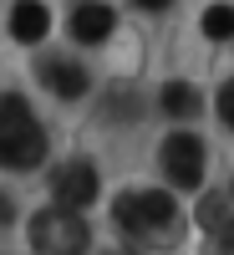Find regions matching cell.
<instances>
[{"label": "cell", "mask_w": 234, "mask_h": 255, "mask_svg": "<svg viewBox=\"0 0 234 255\" xmlns=\"http://www.w3.org/2000/svg\"><path fill=\"white\" fill-rule=\"evenodd\" d=\"M112 220H117L122 235H133L143 245H168L183 230V209L173 204V194H163V189H138V194H117Z\"/></svg>", "instance_id": "cell-1"}, {"label": "cell", "mask_w": 234, "mask_h": 255, "mask_svg": "<svg viewBox=\"0 0 234 255\" xmlns=\"http://www.w3.org/2000/svg\"><path fill=\"white\" fill-rule=\"evenodd\" d=\"M46 158V133L31 118L26 97L5 92L0 97V168H36Z\"/></svg>", "instance_id": "cell-2"}, {"label": "cell", "mask_w": 234, "mask_h": 255, "mask_svg": "<svg viewBox=\"0 0 234 255\" xmlns=\"http://www.w3.org/2000/svg\"><path fill=\"white\" fill-rule=\"evenodd\" d=\"M87 240H92V230H87V220L77 215V209H41V215L31 220V245H36V255H81L87 250Z\"/></svg>", "instance_id": "cell-3"}, {"label": "cell", "mask_w": 234, "mask_h": 255, "mask_svg": "<svg viewBox=\"0 0 234 255\" xmlns=\"http://www.w3.org/2000/svg\"><path fill=\"white\" fill-rule=\"evenodd\" d=\"M163 174L173 189H204V143L194 133H168L163 138Z\"/></svg>", "instance_id": "cell-4"}, {"label": "cell", "mask_w": 234, "mask_h": 255, "mask_svg": "<svg viewBox=\"0 0 234 255\" xmlns=\"http://www.w3.org/2000/svg\"><path fill=\"white\" fill-rule=\"evenodd\" d=\"M97 189H102V184H97V168H92L87 158H72V163H61L56 174H51L56 204H61V209H77V215L97 199Z\"/></svg>", "instance_id": "cell-5"}, {"label": "cell", "mask_w": 234, "mask_h": 255, "mask_svg": "<svg viewBox=\"0 0 234 255\" xmlns=\"http://www.w3.org/2000/svg\"><path fill=\"white\" fill-rule=\"evenodd\" d=\"M36 77L46 82V87H51L56 97H67V102H77L81 92H87V72H81L77 61H61V56H46V61H36Z\"/></svg>", "instance_id": "cell-6"}, {"label": "cell", "mask_w": 234, "mask_h": 255, "mask_svg": "<svg viewBox=\"0 0 234 255\" xmlns=\"http://www.w3.org/2000/svg\"><path fill=\"white\" fill-rule=\"evenodd\" d=\"M46 31H51V10L41 5V0H15V10H10V36L31 46V41H41Z\"/></svg>", "instance_id": "cell-7"}, {"label": "cell", "mask_w": 234, "mask_h": 255, "mask_svg": "<svg viewBox=\"0 0 234 255\" xmlns=\"http://www.w3.org/2000/svg\"><path fill=\"white\" fill-rule=\"evenodd\" d=\"M72 36L77 41H107L112 36V10L102 0H87V5L72 10Z\"/></svg>", "instance_id": "cell-8"}, {"label": "cell", "mask_w": 234, "mask_h": 255, "mask_svg": "<svg viewBox=\"0 0 234 255\" xmlns=\"http://www.w3.org/2000/svg\"><path fill=\"white\" fill-rule=\"evenodd\" d=\"M158 102H163V113H168V118H194V113L204 108V97L188 87V82H168V87L158 92Z\"/></svg>", "instance_id": "cell-9"}, {"label": "cell", "mask_w": 234, "mask_h": 255, "mask_svg": "<svg viewBox=\"0 0 234 255\" xmlns=\"http://www.w3.org/2000/svg\"><path fill=\"white\" fill-rule=\"evenodd\" d=\"M204 36L209 41H229L234 36V5H209L204 10Z\"/></svg>", "instance_id": "cell-10"}, {"label": "cell", "mask_w": 234, "mask_h": 255, "mask_svg": "<svg viewBox=\"0 0 234 255\" xmlns=\"http://www.w3.org/2000/svg\"><path fill=\"white\" fill-rule=\"evenodd\" d=\"M107 113H112V118H138V97H133V92H122V87H112Z\"/></svg>", "instance_id": "cell-11"}, {"label": "cell", "mask_w": 234, "mask_h": 255, "mask_svg": "<svg viewBox=\"0 0 234 255\" xmlns=\"http://www.w3.org/2000/svg\"><path fill=\"white\" fill-rule=\"evenodd\" d=\"M219 118L234 128V82H224V87H219Z\"/></svg>", "instance_id": "cell-12"}, {"label": "cell", "mask_w": 234, "mask_h": 255, "mask_svg": "<svg viewBox=\"0 0 234 255\" xmlns=\"http://www.w3.org/2000/svg\"><path fill=\"white\" fill-rule=\"evenodd\" d=\"M219 215H224V204H219V199H204V204H199V225L214 230V225H219Z\"/></svg>", "instance_id": "cell-13"}, {"label": "cell", "mask_w": 234, "mask_h": 255, "mask_svg": "<svg viewBox=\"0 0 234 255\" xmlns=\"http://www.w3.org/2000/svg\"><path fill=\"white\" fill-rule=\"evenodd\" d=\"M10 220H15V204H10L5 194H0V225H10Z\"/></svg>", "instance_id": "cell-14"}, {"label": "cell", "mask_w": 234, "mask_h": 255, "mask_svg": "<svg viewBox=\"0 0 234 255\" xmlns=\"http://www.w3.org/2000/svg\"><path fill=\"white\" fill-rule=\"evenodd\" d=\"M138 5H143V10H168L173 0H138Z\"/></svg>", "instance_id": "cell-15"}, {"label": "cell", "mask_w": 234, "mask_h": 255, "mask_svg": "<svg viewBox=\"0 0 234 255\" xmlns=\"http://www.w3.org/2000/svg\"><path fill=\"white\" fill-rule=\"evenodd\" d=\"M224 255H234V225H224Z\"/></svg>", "instance_id": "cell-16"}]
</instances>
